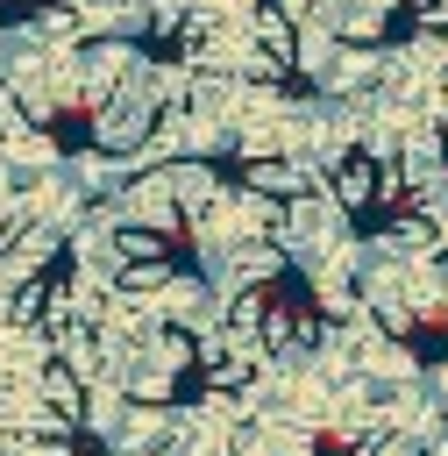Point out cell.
Segmentation results:
<instances>
[{
    "label": "cell",
    "mask_w": 448,
    "mask_h": 456,
    "mask_svg": "<svg viewBox=\"0 0 448 456\" xmlns=\"http://www.w3.org/2000/svg\"><path fill=\"white\" fill-rule=\"evenodd\" d=\"M377 192H384V164H377L363 142L320 164V200H327V207H334L348 228H363V221L377 214Z\"/></svg>",
    "instance_id": "obj_1"
}]
</instances>
